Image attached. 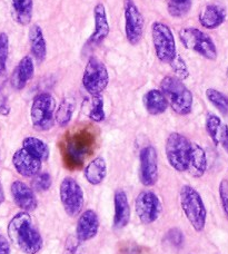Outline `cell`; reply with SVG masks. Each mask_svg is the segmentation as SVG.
Wrapping results in <instances>:
<instances>
[{
	"label": "cell",
	"mask_w": 228,
	"mask_h": 254,
	"mask_svg": "<svg viewBox=\"0 0 228 254\" xmlns=\"http://www.w3.org/2000/svg\"><path fill=\"white\" fill-rule=\"evenodd\" d=\"M96 146V134L88 126L68 131L65 136L61 151L63 162L70 170L80 169L86 157L91 155Z\"/></svg>",
	"instance_id": "6da1fadb"
},
{
	"label": "cell",
	"mask_w": 228,
	"mask_h": 254,
	"mask_svg": "<svg viewBox=\"0 0 228 254\" xmlns=\"http://www.w3.org/2000/svg\"><path fill=\"white\" fill-rule=\"evenodd\" d=\"M7 232L10 241L25 254H37L43 249V238L28 212L17 213L9 222Z\"/></svg>",
	"instance_id": "7a4b0ae2"
},
{
	"label": "cell",
	"mask_w": 228,
	"mask_h": 254,
	"mask_svg": "<svg viewBox=\"0 0 228 254\" xmlns=\"http://www.w3.org/2000/svg\"><path fill=\"white\" fill-rule=\"evenodd\" d=\"M161 90L165 95L168 106L176 114L186 116L193 111V94L181 79L175 76H165L161 81Z\"/></svg>",
	"instance_id": "3957f363"
},
{
	"label": "cell",
	"mask_w": 228,
	"mask_h": 254,
	"mask_svg": "<svg viewBox=\"0 0 228 254\" xmlns=\"http://www.w3.org/2000/svg\"><path fill=\"white\" fill-rule=\"evenodd\" d=\"M180 206L186 219L196 232H202L206 225L207 211L200 194L189 185L180 190Z\"/></svg>",
	"instance_id": "277c9868"
},
{
	"label": "cell",
	"mask_w": 228,
	"mask_h": 254,
	"mask_svg": "<svg viewBox=\"0 0 228 254\" xmlns=\"http://www.w3.org/2000/svg\"><path fill=\"white\" fill-rule=\"evenodd\" d=\"M178 37L186 49L198 54L208 61L217 60V48L214 40L204 31L194 27H187L179 30Z\"/></svg>",
	"instance_id": "5b68a950"
},
{
	"label": "cell",
	"mask_w": 228,
	"mask_h": 254,
	"mask_svg": "<svg viewBox=\"0 0 228 254\" xmlns=\"http://www.w3.org/2000/svg\"><path fill=\"white\" fill-rule=\"evenodd\" d=\"M56 102L48 93H40L34 98L30 108V119L33 127L38 131H47L55 124Z\"/></svg>",
	"instance_id": "8992f818"
},
{
	"label": "cell",
	"mask_w": 228,
	"mask_h": 254,
	"mask_svg": "<svg viewBox=\"0 0 228 254\" xmlns=\"http://www.w3.org/2000/svg\"><path fill=\"white\" fill-rule=\"evenodd\" d=\"M152 38L158 61L164 64L174 62L177 56V47L170 26L161 21H155L152 25Z\"/></svg>",
	"instance_id": "52a82bcc"
},
{
	"label": "cell",
	"mask_w": 228,
	"mask_h": 254,
	"mask_svg": "<svg viewBox=\"0 0 228 254\" xmlns=\"http://www.w3.org/2000/svg\"><path fill=\"white\" fill-rule=\"evenodd\" d=\"M190 142L180 133H171L166 139V156L170 165L177 172H186L188 167Z\"/></svg>",
	"instance_id": "ba28073f"
},
{
	"label": "cell",
	"mask_w": 228,
	"mask_h": 254,
	"mask_svg": "<svg viewBox=\"0 0 228 254\" xmlns=\"http://www.w3.org/2000/svg\"><path fill=\"white\" fill-rule=\"evenodd\" d=\"M109 83V74L105 64L97 57H90L83 75L84 88L91 96L102 95Z\"/></svg>",
	"instance_id": "9c48e42d"
},
{
	"label": "cell",
	"mask_w": 228,
	"mask_h": 254,
	"mask_svg": "<svg viewBox=\"0 0 228 254\" xmlns=\"http://www.w3.org/2000/svg\"><path fill=\"white\" fill-rule=\"evenodd\" d=\"M59 196L63 210L68 215L75 217L79 214L84 207V190L76 180L65 178L59 187Z\"/></svg>",
	"instance_id": "30bf717a"
},
{
	"label": "cell",
	"mask_w": 228,
	"mask_h": 254,
	"mask_svg": "<svg viewBox=\"0 0 228 254\" xmlns=\"http://www.w3.org/2000/svg\"><path fill=\"white\" fill-rule=\"evenodd\" d=\"M124 17L126 38L130 45L136 46L143 38L145 20L134 0H124Z\"/></svg>",
	"instance_id": "8fae6325"
},
{
	"label": "cell",
	"mask_w": 228,
	"mask_h": 254,
	"mask_svg": "<svg viewBox=\"0 0 228 254\" xmlns=\"http://www.w3.org/2000/svg\"><path fill=\"white\" fill-rule=\"evenodd\" d=\"M135 211L141 223L152 224L161 215V199L152 190H143L136 197Z\"/></svg>",
	"instance_id": "7c38bea8"
},
{
	"label": "cell",
	"mask_w": 228,
	"mask_h": 254,
	"mask_svg": "<svg viewBox=\"0 0 228 254\" xmlns=\"http://www.w3.org/2000/svg\"><path fill=\"white\" fill-rule=\"evenodd\" d=\"M139 180L145 187H153L158 181V156L153 146H145L139 153Z\"/></svg>",
	"instance_id": "4fadbf2b"
},
{
	"label": "cell",
	"mask_w": 228,
	"mask_h": 254,
	"mask_svg": "<svg viewBox=\"0 0 228 254\" xmlns=\"http://www.w3.org/2000/svg\"><path fill=\"white\" fill-rule=\"evenodd\" d=\"M94 30L87 40V46H98L108 37L111 27L107 17L106 7L103 3H97L94 7Z\"/></svg>",
	"instance_id": "5bb4252c"
},
{
	"label": "cell",
	"mask_w": 228,
	"mask_h": 254,
	"mask_svg": "<svg viewBox=\"0 0 228 254\" xmlns=\"http://www.w3.org/2000/svg\"><path fill=\"white\" fill-rule=\"evenodd\" d=\"M10 192L16 205L25 212L35 211L38 206V201L34 190L21 181H15L10 187Z\"/></svg>",
	"instance_id": "9a60e30c"
},
{
	"label": "cell",
	"mask_w": 228,
	"mask_h": 254,
	"mask_svg": "<svg viewBox=\"0 0 228 254\" xmlns=\"http://www.w3.org/2000/svg\"><path fill=\"white\" fill-rule=\"evenodd\" d=\"M42 161L31 155L24 148L16 151L12 156V165L24 178H34L42 170Z\"/></svg>",
	"instance_id": "2e32d148"
},
{
	"label": "cell",
	"mask_w": 228,
	"mask_h": 254,
	"mask_svg": "<svg viewBox=\"0 0 228 254\" xmlns=\"http://www.w3.org/2000/svg\"><path fill=\"white\" fill-rule=\"evenodd\" d=\"M99 219L94 210H86L81 213L76 226V238L80 242L94 239L98 234Z\"/></svg>",
	"instance_id": "e0dca14e"
},
{
	"label": "cell",
	"mask_w": 228,
	"mask_h": 254,
	"mask_svg": "<svg viewBox=\"0 0 228 254\" xmlns=\"http://www.w3.org/2000/svg\"><path fill=\"white\" fill-rule=\"evenodd\" d=\"M226 9L217 3L206 4L198 16L199 24L204 28L213 30L224 24L226 20Z\"/></svg>",
	"instance_id": "ac0fdd59"
},
{
	"label": "cell",
	"mask_w": 228,
	"mask_h": 254,
	"mask_svg": "<svg viewBox=\"0 0 228 254\" xmlns=\"http://www.w3.org/2000/svg\"><path fill=\"white\" fill-rule=\"evenodd\" d=\"M35 74V64L33 58L30 56H25L21 58V61L18 63L15 69H13L11 77H10V84L12 88L16 90L24 89L28 81L33 78Z\"/></svg>",
	"instance_id": "d6986e66"
},
{
	"label": "cell",
	"mask_w": 228,
	"mask_h": 254,
	"mask_svg": "<svg viewBox=\"0 0 228 254\" xmlns=\"http://www.w3.org/2000/svg\"><path fill=\"white\" fill-rule=\"evenodd\" d=\"M114 205H115L114 228L124 229L130 221V206L127 194L122 190H117L115 192Z\"/></svg>",
	"instance_id": "ffe728a7"
},
{
	"label": "cell",
	"mask_w": 228,
	"mask_h": 254,
	"mask_svg": "<svg viewBox=\"0 0 228 254\" xmlns=\"http://www.w3.org/2000/svg\"><path fill=\"white\" fill-rule=\"evenodd\" d=\"M206 170H207L206 152H205V149L200 146V145L196 143H191L187 172H188L193 178L199 179L206 173Z\"/></svg>",
	"instance_id": "44dd1931"
},
{
	"label": "cell",
	"mask_w": 228,
	"mask_h": 254,
	"mask_svg": "<svg viewBox=\"0 0 228 254\" xmlns=\"http://www.w3.org/2000/svg\"><path fill=\"white\" fill-rule=\"evenodd\" d=\"M28 39L31 55L34 56L35 61L39 64L44 63L47 57V43H46L44 31L39 25L34 24L30 27Z\"/></svg>",
	"instance_id": "7402d4cb"
},
{
	"label": "cell",
	"mask_w": 228,
	"mask_h": 254,
	"mask_svg": "<svg viewBox=\"0 0 228 254\" xmlns=\"http://www.w3.org/2000/svg\"><path fill=\"white\" fill-rule=\"evenodd\" d=\"M144 105L149 115H162L167 111L168 103L161 89H150L144 96Z\"/></svg>",
	"instance_id": "603a6c76"
},
{
	"label": "cell",
	"mask_w": 228,
	"mask_h": 254,
	"mask_svg": "<svg viewBox=\"0 0 228 254\" xmlns=\"http://www.w3.org/2000/svg\"><path fill=\"white\" fill-rule=\"evenodd\" d=\"M85 179L91 185H99L103 183L107 175V163L102 156L95 157L88 163L84 172Z\"/></svg>",
	"instance_id": "cb8c5ba5"
},
{
	"label": "cell",
	"mask_w": 228,
	"mask_h": 254,
	"mask_svg": "<svg viewBox=\"0 0 228 254\" xmlns=\"http://www.w3.org/2000/svg\"><path fill=\"white\" fill-rule=\"evenodd\" d=\"M12 13L15 20L20 26H28L34 15L33 0H11Z\"/></svg>",
	"instance_id": "d4e9b609"
},
{
	"label": "cell",
	"mask_w": 228,
	"mask_h": 254,
	"mask_svg": "<svg viewBox=\"0 0 228 254\" xmlns=\"http://www.w3.org/2000/svg\"><path fill=\"white\" fill-rule=\"evenodd\" d=\"M22 148L42 162L47 161L49 157L50 152L48 145L44 140L34 136H28L22 140Z\"/></svg>",
	"instance_id": "484cf974"
},
{
	"label": "cell",
	"mask_w": 228,
	"mask_h": 254,
	"mask_svg": "<svg viewBox=\"0 0 228 254\" xmlns=\"http://www.w3.org/2000/svg\"><path fill=\"white\" fill-rule=\"evenodd\" d=\"M75 111V104L71 99L65 98L60 103L58 110L55 112V122H57V124L61 127H65L72 119Z\"/></svg>",
	"instance_id": "4316f807"
},
{
	"label": "cell",
	"mask_w": 228,
	"mask_h": 254,
	"mask_svg": "<svg viewBox=\"0 0 228 254\" xmlns=\"http://www.w3.org/2000/svg\"><path fill=\"white\" fill-rule=\"evenodd\" d=\"M225 124H223L222 120L215 114H208L206 117V130L209 137L212 138L213 143L218 146L222 137L223 130H224Z\"/></svg>",
	"instance_id": "83f0119b"
},
{
	"label": "cell",
	"mask_w": 228,
	"mask_h": 254,
	"mask_svg": "<svg viewBox=\"0 0 228 254\" xmlns=\"http://www.w3.org/2000/svg\"><path fill=\"white\" fill-rule=\"evenodd\" d=\"M193 0H167V11L172 18H182L190 11Z\"/></svg>",
	"instance_id": "f1b7e54d"
},
{
	"label": "cell",
	"mask_w": 228,
	"mask_h": 254,
	"mask_svg": "<svg viewBox=\"0 0 228 254\" xmlns=\"http://www.w3.org/2000/svg\"><path fill=\"white\" fill-rule=\"evenodd\" d=\"M206 97L222 114H228V97L220 90L215 88H208L206 90Z\"/></svg>",
	"instance_id": "f546056e"
},
{
	"label": "cell",
	"mask_w": 228,
	"mask_h": 254,
	"mask_svg": "<svg viewBox=\"0 0 228 254\" xmlns=\"http://www.w3.org/2000/svg\"><path fill=\"white\" fill-rule=\"evenodd\" d=\"M105 103L102 95H94L91 96V107L88 117L90 121L95 122V123H102L106 119V114H105Z\"/></svg>",
	"instance_id": "4dcf8cb0"
},
{
	"label": "cell",
	"mask_w": 228,
	"mask_h": 254,
	"mask_svg": "<svg viewBox=\"0 0 228 254\" xmlns=\"http://www.w3.org/2000/svg\"><path fill=\"white\" fill-rule=\"evenodd\" d=\"M52 184V176L48 173H40V172L34 176L33 182H31L33 190H36V192H46V190H48L50 189Z\"/></svg>",
	"instance_id": "1f68e13d"
},
{
	"label": "cell",
	"mask_w": 228,
	"mask_h": 254,
	"mask_svg": "<svg viewBox=\"0 0 228 254\" xmlns=\"http://www.w3.org/2000/svg\"><path fill=\"white\" fill-rule=\"evenodd\" d=\"M9 54V37L6 33H0V76H1L7 67Z\"/></svg>",
	"instance_id": "d6a6232c"
},
{
	"label": "cell",
	"mask_w": 228,
	"mask_h": 254,
	"mask_svg": "<svg viewBox=\"0 0 228 254\" xmlns=\"http://www.w3.org/2000/svg\"><path fill=\"white\" fill-rule=\"evenodd\" d=\"M171 67L172 69H174V71L177 74V78L179 79H186L187 77L189 76V71H188V68H187V65L185 61L182 60V58L180 56L177 55L176 58L174 60V62H172L171 64Z\"/></svg>",
	"instance_id": "836d02e7"
},
{
	"label": "cell",
	"mask_w": 228,
	"mask_h": 254,
	"mask_svg": "<svg viewBox=\"0 0 228 254\" xmlns=\"http://www.w3.org/2000/svg\"><path fill=\"white\" fill-rule=\"evenodd\" d=\"M220 198L225 214L228 219V181L223 180L220 184Z\"/></svg>",
	"instance_id": "e575fe53"
},
{
	"label": "cell",
	"mask_w": 228,
	"mask_h": 254,
	"mask_svg": "<svg viewBox=\"0 0 228 254\" xmlns=\"http://www.w3.org/2000/svg\"><path fill=\"white\" fill-rule=\"evenodd\" d=\"M167 238L170 240L171 243L175 247H179L184 242V235H182L181 231L177 228L171 229L167 234Z\"/></svg>",
	"instance_id": "d590c367"
},
{
	"label": "cell",
	"mask_w": 228,
	"mask_h": 254,
	"mask_svg": "<svg viewBox=\"0 0 228 254\" xmlns=\"http://www.w3.org/2000/svg\"><path fill=\"white\" fill-rule=\"evenodd\" d=\"M80 249V241L76 237L69 238L66 242L65 253L66 254H78Z\"/></svg>",
	"instance_id": "8d00e7d4"
},
{
	"label": "cell",
	"mask_w": 228,
	"mask_h": 254,
	"mask_svg": "<svg viewBox=\"0 0 228 254\" xmlns=\"http://www.w3.org/2000/svg\"><path fill=\"white\" fill-rule=\"evenodd\" d=\"M10 113V106H9L8 98L4 94L3 89L0 87V115L7 116Z\"/></svg>",
	"instance_id": "74e56055"
},
{
	"label": "cell",
	"mask_w": 228,
	"mask_h": 254,
	"mask_svg": "<svg viewBox=\"0 0 228 254\" xmlns=\"http://www.w3.org/2000/svg\"><path fill=\"white\" fill-rule=\"evenodd\" d=\"M0 254H11L10 252V244L8 240L0 234Z\"/></svg>",
	"instance_id": "f35d334b"
},
{
	"label": "cell",
	"mask_w": 228,
	"mask_h": 254,
	"mask_svg": "<svg viewBox=\"0 0 228 254\" xmlns=\"http://www.w3.org/2000/svg\"><path fill=\"white\" fill-rule=\"evenodd\" d=\"M121 254H139V249L137 248L135 244H124L121 248Z\"/></svg>",
	"instance_id": "ab89813d"
},
{
	"label": "cell",
	"mask_w": 228,
	"mask_h": 254,
	"mask_svg": "<svg viewBox=\"0 0 228 254\" xmlns=\"http://www.w3.org/2000/svg\"><path fill=\"white\" fill-rule=\"evenodd\" d=\"M220 145H222L223 148H224L228 154V126L227 125H225L224 130H223L222 137L220 140Z\"/></svg>",
	"instance_id": "60d3db41"
},
{
	"label": "cell",
	"mask_w": 228,
	"mask_h": 254,
	"mask_svg": "<svg viewBox=\"0 0 228 254\" xmlns=\"http://www.w3.org/2000/svg\"><path fill=\"white\" fill-rule=\"evenodd\" d=\"M4 201V193H3V189H2V185L0 183V205L3 203Z\"/></svg>",
	"instance_id": "b9f144b4"
},
{
	"label": "cell",
	"mask_w": 228,
	"mask_h": 254,
	"mask_svg": "<svg viewBox=\"0 0 228 254\" xmlns=\"http://www.w3.org/2000/svg\"><path fill=\"white\" fill-rule=\"evenodd\" d=\"M227 77H228V67H227Z\"/></svg>",
	"instance_id": "7bdbcfd3"
}]
</instances>
